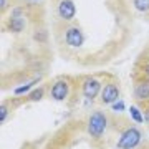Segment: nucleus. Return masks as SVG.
Returning a JSON list of instances; mask_svg holds the SVG:
<instances>
[{"instance_id":"nucleus-1","label":"nucleus","mask_w":149,"mask_h":149,"mask_svg":"<svg viewBox=\"0 0 149 149\" xmlns=\"http://www.w3.org/2000/svg\"><path fill=\"white\" fill-rule=\"evenodd\" d=\"M106 124H108L106 114L103 111H95L90 116V123H88V133H90V136L91 138H100L104 133Z\"/></svg>"},{"instance_id":"nucleus-2","label":"nucleus","mask_w":149,"mask_h":149,"mask_svg":"<svg viewBox=\"0 0 149 149\" xmlns=\"http://www.w3.org/2000/svg\"><path fill=\"white\" fill-rule=\"evenodd\" d=\"M141 141V131L136 128H129L121 134V138L118 141L119 149H134Z\"/></svg>"},{"instance_id":"nucleus-3","label":"nucleus","mask_w":149,"mask_h":149,"mask_svg":"<svg viewBox=\"0 0 149 149\" xmlns=\"http://www.w3.org/2000/svg\"><path fill=\"white\" fill-rule=\"evenodd\" d=\"M65 40H66V43H68L70 47H73V48H78L85 43V37H83V33H81V30L78 27H68L66 28V32H65Z\"/></svg>"},{"instance_id":"nucleus-4","label":"nucleus","mask_w":149,"mask_h":149,"mask_svg":"<svg viewBox=\"0 0 149 149\" xmlns=\"http://www.w3.org/2000/svg\"><path fill=\"white\" fill-rule=\"evenodd\" d=\"M100 91H101V83L96 78H86L83 81V95H85V98L93 100V98L100 95Z\"/></svg>"},{"instance_id":"nucleus-5","label":"nucleus","mask_w":149,"mask_h":149,"mask_svg":"<svg viewBox=\"0 0 149 149\" xmlns=\"http://www.w3.org/2000/svg\"><path fill=\"white\" fill-rule=\"evenodd\" d=\"M58 15L63 20H71L76 15V7L71 0H61L58 3Z\"/></svg>"},{"instance_id":"nucleus-6","label":"nucleus","mask_w":149,"mask_h":149,"mask_svg":"<svg viewBox=\"0 0 149 149\" xmlns=\"http://www.w3.org/2000/svg\"><path fill=\"white\" fill-rule=\"evenodd\" d=\"M70 93V88H68V83L63 80L56 81L53 86H52V98L56 100V101H63L65 98L68 96Z\"/></svg>"},{"instance_id":"nucleus-7","label":"nucleus","mask_w":149,"mask_h":149,"mask_svg":"<svg viewBox=\"0 0 149 149\" xmlns=\"http://www.w3.org/2000/svg\"><path fill=\"white\" fill-rule=\"evenodd\" d=\"M118 96H119V91H118L116 85L109 83V85H106L101 91V101L104 103V104H113V103H116Z\"/></svg>"},{"instance_id":"nucleus-8","label":"nucleus","mask_w":149,"mask_h":149,"mask_svg":"<svg viewBox=\"0 0 149 149\" xmlns=\"http://www.w3.org/2000/svg\"><path fill=\"white\" fill-rule=\"evenodd\" d=\"M134 96L138 100H148L149 98V83H139L134 88Z\"/></svg>"},{"instance_id":"nucleus-9","label":"nucleus","mask_w":149,"mask_h":149,"mask_svg":"<svg viewBox=\"0 0 149 149\" xmlns=\"http://www.w3.org/2000/svg\"><path fill=\"white\" fill-rule=\"evenodd\" d=\"M25 28V22L22 20V17H12L8 20V30L10 32H22Z\"/></svg>"},{"instance_id":"nucleus-10","label":"nucleus","mask_w":149,"mask_h":149,"mask_svg":"<svg viewBox=\"0 0 149 149\" xmlns=\"http://www.w3.org/2000/svg\"><path fill=\"white\" fill-rule=\"evenodd\" d=\"M129 114H131V118H133V121H136V123H143L144 121V114L139 111L136 106L129 108Z\"/></svg>"},{"instance_id":"nucleus-11","label":"nucleus","mask_w":149,"mask_h":149,"mask_svg":"<svg viewBox=\"0 0 149 149\" xmlns=\"http://www.w3.org/2000/svg\"><path fill=\"white\" fill-rule=\"evenodd\" d=\"M134 7L139 12H148L149 10V0H134Z\"/></svg>"},{"instance_id":"nucleus-12","label":"nucleus","mask_w":149,"mask_h":149,"mask_svg":"<svg viewBox=\"0 0 149 149\" xmlns=\"http://www.w3.org/2000/svg\"><path fill=\"white\" fill-rule=\"evenodd\" d=\"M30 98H32L33 101H38V100H42V98H43V90H42V88H40V90H35L32 95H30Z\"/></svg>"},{"instance_id":"nucleus-13","label":"nucleus","mask_w":149,"mask_h":149,"mask_svg":"<svg viewBox=\"0 0 149 149\" xmlns=\"http://www.w3.org/2000/svg\"><path fill=\"white\" fill-rule=\"evenodd\" d=\"M113 111H124L126 109V106H124V103L123 101H116V103H113Z\"/></svg>"},{"instance_id":"nucleus-14","label":"nucleus","mask_w":149,"mask_h":149,"mask_svg":"<svg viewBox=\"0 0 149 149\" xmlns=\"http://www.w3.org/2000/svg\"><path fill=\"white\" fill-rule=\"evenodd\" d=\"M32 88V83H28V85H25V86H22V88H17L15 90V95H23L25 91H28Z\"/></svg>"},{"instance_id":"nucleus-15","label":"nucleus","mask_w":149,"mask_h":149,"mask_svg":"<svg viewBox=\"0 0 149 149\" xmlns=\"http://www.w3.org/2000/svg\"><path fill=\"white\" fill-rule=\"evenodd\" d=\"M0 114H2V116H0V121H5L7 119V108L5 106L0 108Z\"/></svg>"},{"instance_id":"nucleus-16","label":"nucleus","mask_w":149,"mask_h":149,"mask_svg":"<svg viewBox=\"0 0 149 149\" xmlns=\"http://www.w3.org/2000/svg\"><path fill=\"white\" fill-rule=\"evenodd\" d=\"M22 13H23V10H22V8H13L12 17H22Z\"/></svg>"},{"instance_id":"nucleus-17","label":"nucleus","mask_w":149,"mask_h":149,"mask_svg":"<svg viewBox=\"0 0 149 149\" xmlns=\"http://www.w3.org/2000/svg\"><path fill=\"white\" fill-rule=\"evenodd\" d=\"M7 5H8V2H7V0H0V8H2V12L5 10Z\"/></svg>"},{"instance_id":"nucleus-18","label":"nucleus","mask_w":149,"mask_h":149,"mask_svg":"<svg viewBox=\"0 0 149 149\" xmlns=\"http://www.w3.org/2000/svg\"><path fill=\"white\" fill-rule=\"evenodd\" d=\"M144 121H148V123H149V108L146 109V113H144Z\"/></svg>"},{"instance_id":"nucleus-19","label":"nucleus","mask_w":149,"mask_h":149,"mask_svg":"<svg viewBox=\"0 0 149 149\" xmlns=\"http://www.w3.org/2000/svg\"><path fill=\"white\" fill-rule=\"evenodd\" d=\"M144 71H146V74H148V78H149V65L146 66V68H144Z\"/></svg>"}]
</instances>
